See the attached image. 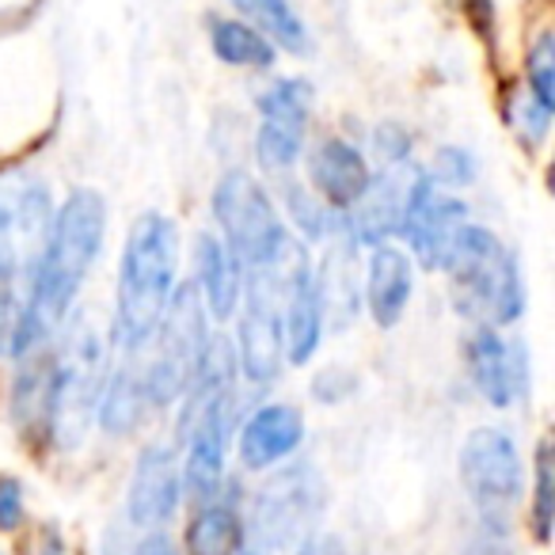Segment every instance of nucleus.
<instances>
[{
    "label": "nucleus",
    "instance_id": "c756f323",
    "mask_svg": "<svg viewBox=\"0 0 555 555\" xmlns=\"http://www.w3.org/2000/svg\"><path fill=\"white\" fill-rule=\"evenodd\" d=\"M547 122H552V111L540 107L537 100H529L521 111H517V130H521V141H529V145H540V141H544Z\"/></svg>",
    "mask_w": 555,
    "mask_h": 555
},
{
    "label": "nucleus",
    "instance_id": "1a4fd4ad",
    "mask_svg": "<svg viewBox=\"0 0 555 555\" xmlns=\"http://www.w3.org/2000/svg\"><path fill=\"white\" fill-rule=\"evenodd\" d=\"M54 354V438H77L103 392V343L88 320H77Z\"/></svg>",
    "mask_w": 555,
    "mask_h": 555
},
{
    "label": "nucleus",
    "instance_id": "393cba45",
    "mask_svg": "<svg viewBox=\"0 0 555 555\" xmlns=\"http://www.w3.org/2000/svg\"><path fill=\"white\" fill-rule=\"evenodd\" d=\"M312 107V88L305 80H278L270 92L259 95V115L270 122H289V126H309Z\"/></svg>",
    "mask_w": 555,
    "mask_h": 555
},
{
    "label": "nucleus",
    "instance_id": "6ab92c4d",
    "mask_svg": "<svg viewBox=\"0 0 555 555\" xmlns=\"http://www.w3.org/2000/svg\"><path fill=\"white\" fill-rule=\"evenodd\" d=\"M153 411V400H149L145 377H141V365H122L115 370L107 380H103L100 403H95V418L107 434L122 438V434H133L145 415Z\"/></svg>",
    "mask_w": 555,
    "mask_h": 555
},
{
    "label": "nucleus",
    "instance_id": "6e6552de",
    "mask_svg": "<svg viewBox=\"0 0 555 555\" xmlns=\"http://www.w3.org/2000/svg\"><path fill=\"white\" fill-rule=\"evenodd\" d=\"M461 483L487 521H502L525 494V464L506 430L479 426L464 438Z\"/></svg>",
    "mask_w": 555,
    "mask_h": 555
},
{
    "label": "nucleus",
    "instance_id": "9b49d317",
    "mask_svg": "<svg viewBox=\"0 0 555 555\" xmlns=\"http://www.w3.org/2000/svg\"><path fill=\"white\" fill-rule=\"evenodd\" d=\"M464 358H468V373L476 392L483 396L491 408L506 411L514 396L525 388V350L521 343H506L494 324H479L464 343Z\"/></svg>",
    "mask_w": 555,
    "mask_h": 555
},
{
    "label": "nucleus",
    "instance_id": "aec40b11",
    "mask_svg": "<svg viewBox=\"0 0 555 555\" xmlns=\"http://www.w3.org/2000/svg\"><path fill=\"white\" fill-rule=\"evenodd\" d=\"M186 555H240L244 547V521H240L236 502H202L186 525Z\"/></svg>",
    "mask_w": 555,
    "mask_h": 555
},
{
    "label": "nucleus",
    "instance_id": "f8f14e48",
    "mask_svg": "<svg viewBox=\"0 0 555 555\" xmlns=\"http://www.w3.org/2000/svg\"><path fill=\"white\" fill-rule=\"evenodd\" d=\"M183 499V476L171 446L141 449L130 479V517L141 529H160Z\"/></svg>",
    "mask_w": 555,
    "mask_h": 555
},
{
    "label": "nucleus",
    "instance_id": "20e7f679",
    "mask_svg": "<svg viewBox=\"0 0 555 555\" xmlns=\"http://www.w3.org/2000/svg\"><path fill=\"white\" fill-rule=\"evenodd\" d=\"M453 278V297L461 317L514 324L525 312V286L514 251L502 247V240L483 224L464 221L449 244L446 267Z\"/></svg>",
    "mask_w": 555,
    "mask_h": 555
},
{
    "label": "nucleus",
    "instance_id": "a878e982",
    "mask_svg": "<svg viewBox=\"0 0 555 555\" xmlns=\"http://www.w3.org/2000/svg\"><path fill=\"white\" fill-rule=\"evenodd\" d=\"M529 88L540 107L555 111V39L547 31L529 50Z\"/></svg>",
    "mask_w": 555,
    "mask_h": 555
},
{
    "label": "nucleus",
    "instance_id": "a211bd4d",
    "mask_svg": "<svg viewBox=\"0 0 555 555\" xmlns=\"http://www.w3.org/2000/svg\"><path fill=\"white\" fill-rule=\"evenodd\" d=\"M324 301H320V286L312 267L301 270L286 297V362L309 365L317 354L320 339H324Z\"/></svg>",
    "mask_w": 555,
    "mask_h": 555
},
{
    "label": "nucleus",
    "instance_id": "c85d7f7f",
    "mask_svg": "<svg viewBox=\"0 0 555 555\" xmlns=\"http://www.w3.org/2000/svg\"><path fill=\"white\" fill-rule=\"evenodd\" d=\"M24 521V483L16 476H0V532L20 529Z\"/></svg>",
    "mask_w": 555,
    "mask_h": 555
},
{
    "label": "nucleus",
    "instance_id": "423d86ee",
    "mask_svg": "<svg viewBox=\"0 0 555 555\" xmlns=\"http://www.w3.org/2000/svg\"><path fill=\"white\" fill-rule=\"evenodd\" d=\"M206 339H209L206 305H202V297H198V286L183 282V286H176V294H171L156 332L145 339L156 347L153 358L141 365V377H145L153 408H168L176 396H183V388L191 385L194 370H198Z\"/></svg>",
    "mask_w": 555,
    "mask_h": 555
},
{
    "label": "nucleus",
    "instance_id": "f03ea898",
    "mask_svg": "<svg viewBox=\"0 0 555 555\" xmlns=\"http://www.w3.org/2000/svg\"><path fill=\"white\" fill-rule=\"evenodd\" d=\"M179 270V229L164 214H141L130 224L118 267V343L126 350H141L156 332Z\"/></svg>",
    "mask_w": 555,
    "mask_h": 555
},
{
    "label": "nucleus",
    "instance_id": "f257e3e1",
    "mask_svg": "<svg viewBox=\"0 0 555 555\" xmlns=\"http://www.w3.org/2000/svg\"><path fill=\"white\" fill-rule=\"evenodd\" d=\"M103 232H107V206H103V194L88 191V186L73 191L62 202V209L50 217L47 244H42V255L35 262L24 312H20L16 343H12L16 358L42 347L50 332L65 320V312L73 309L80 282L88 278L103 247Z\"/></svg>",
    "mask_w": 555,
    "mask_h": 555
},
{
    "label": "nucleus",
    "instance_id": "7c9ffc66",
    "mask_svg": "<svg viewBox=\"0 0 555 555\" xmlns=\"http://www.w3.org/2000/svg\"><path fill=\"white\" fill-rule=\"evenodd\" d=\"M294 555H347V547H343V540L335 537V532H309V537L297 544Z\"/></svg>",
    "mask_w": 555,
    "mask_h": 555
},
{
    "label": "nucleus",
    "instance_id": "b1692460",
    "mask_svg": "<svg viewBox=\"0 0 555 555\" xmlns=\"http://www.w3.org/2000/svg\"><path fill=\"white\" fill-rule=\"evenodd\" d=\"M529 525L532 537L540 544L552 540V525H555V479H552V446L540 441L537 446V461H532V506H529Z\"/></svg>",
    "mask_w": 555,
    "mask_h": 555
},
{
    "label": "nucleus",
    "instance_id": "5701e85b",
    "mask_svg": "<svg viewBox=\"0 0 555 555\" xmlns=\"http://www.w3.org/2000/svg\"><path fill=\"white\" fill-rule=\"evenodd\" d=\"M301 149H305V126L262 118L259 133H255V156H259L262 171H289L301 160Z\"/></svg>",
    "mask_w": 555,
    "mask_h": 555
},
{
    "label": "nucleus",
    "instance_id": "7ed1b4c3",
    "mask_svg": "<svg viewBox=\"0 0 555 555\" xmlns=\"http://www.w3.org/2000/svg\"><path fill=\"white\" fill-rule=\"evenodd\" d=\"M309 259L294 240L274 255L270 262L251 270V282H244V312H240V335H236V370L251 385H274L282 377L286 362V297Z\"/></svg>",
    "mask_w": 555,
    "mask_h": 555
},
{
    "label": "nucleus",
    "instance_id": "412c9836",
    "mask_svg": "<svg viewBox=\"0 0 555 555\" xmlns=\"http://www.w3.org/2000/svg\"><path fill=\"white\" fill-rule=\"evenodd\" d=\"M255 27L270 35L282 50L289 54H309V31H305L301 16L289 9L286 0H232Z\"/></svg>",
    "mask_w": 555,
    "mask_h": 555
},
{
    "label": "nucleus",
    "instance_id": "bb28decb",
    "mask_svg": "<svg viewBox=\"0 0 555 555\" xmlns=\"http://www.w3.org/2000/svg\"><path fill=\"white\" fill-rule=\"evenodd\" d=\"M286 206H289V217L294 224L305 232L309 240H324L332 232V214L320 206L312 194H305L301 186H286Z\"/></svg>",
    "mask_w": 555,
    "mask_h": 555
},
{
    "label": "nucleus",
    "instance_id": "4468645a",
    "mask_svg": "<svg viewBox=\"0 0 555 555\" xmlns=\"http://www.w3.org/2000/svg\"><path fill=\"white\" fill-rule=\"evenodd\" d=\"M20 373L12 385V418L31 446L54 438V354L47 343L20 354Z\"/></svg>",
    "mask_w": 555,
    "mask_h": 555
},
{
    "label": "nucleus",
    "instance_id": "dca6fc26",
    "mask_svg": "<svg viewBox=\"0 0 555 555\" xmlns=\"http://www.w3.org/2000/svg\"><path fill=\"white\" fill-rule=\"evenodd\" d=\"M194 262H198V282L194 286H198V297L206 305V317L229 320L240 309V294H244V262L214 232H198Z\"/></svg>",
    "mask_w": 555,
    "mask_h": 555
},
{
    "label": "nucleus",
    "instance_id": "f3484780",
    "mask_svg": "<svg viewBox=\"0 0 555 555\" xmlns=\"http://www.w3.org/2000/svg\"><path fill=\"white\" fill-rule=\"evenodd\" d=\"M411 301V255L403 247L373 244L370 267H365V305L380 327H396Z\"/></svg>",
    "mask_w": 555,
    "mask_h": 555
},
{
    "label": "nucleus",
    "instance_id": "9d476101",
    "mask_svg": "<svg viewBox=\"0 0 555 555\" xmlns=\"http://www.w3.org/2000/svg\"><path fill=\"white\" fill-rule=\"evenodd\" d=\"M468 221V206L453 194L438 191L430 176H415L408 183V198H403L400 229L411 251L418 259V267L441 270L446 267L449 244H453L456 229Z\"/></svg>",
    "mask_w": 555,
    "mask_h": 555
},
{
    "label": "nucleus",
    "instance_id": "2f4dec72",
    "mask_svg": "<svg viewBox=\"0 0 555 555\" xmlns=\"http://www.w3.org/2000/svg\"><path fill=\"white\" fill-rule=\"evenodd\" d=\"M133 555H179V547L171 544V537L164 529H149V537L133 547Z\"/></svg>",
    "mask_w": 555,
    "mask_h": 555
},
{
    "label": "nucleus",
    "instance_id": "cd10ccee",
    "mask_svg": "<svg viewBox=\"0 0 555 555\" xmlns=\"http://www.w3.org/2000/svg\"><path fill=\"white\" fill-rule=\"evenodd\" d=\"M430 179L434 183H446V186H464L476 179V160H472L464 149H441L438 156H434V168H430Z\"/></svg>",
    "mask_w": 555,
    "mask_h": 555
},
{
    "label": "nucleus",
    "instance_id": "473e14b6",
    "mask_svg": "<svg viewBox=\"0 0 555 555\" xmlns=\"http://www.w3.org/2000/svg\"><path fill=\"white\" fill-rule=\"evenodd\" d=\"M377 141L385 145V153L392 156V160H403V156H408V138H403L396 126H385V130L377 133Z\"/></svg>",
    "mask_w": 555,
    "mask_h": 555
},
{
    "label": "nucleus",
    "instance_id": "ddd939ff",
    "mask_svg": "<svg viewBox=\"0 0 555 555\" xmlns=\"http://www.w3.org/2000/svg\"><path fill=\"white\" fill-rule=\"evenodd\" d=\"M305 441V415L294 403H262L244 426H240L236 453L247 472H267L294 456Z\"/></svg>",
    "mask_w": 555,
    "mask_h": 555
},
{
    "label": "nucleus",
    "instance_id": "39448f33",
    "mask_svg": "<svg viewBox=\"0 0 555 555\" xmlns=\"http://www.w3.org/2000/svg\"><path fill=\"white\" fill-rule=\"evenodd\" d=\"M324 509V483H320L312 464H294L270 476L255 491L251 517L244 525V547L247 555H278L294 547L312 532V521Z\"/></svg>",
    "mask_w": 555,
    "mask_h": 555
},
{
    "label": "nucleus",
    "instance_id": "0eeeda50",
    "mask_svg": "<svg viewBox=\"0 0 555 555\" xmlns=\"http://www.w3.org/2000/svg\"><path fill=\"white\" fill-rule=\"evenodd\" d=\"M214 217L221 224V240L247 270L270 262L289 240L278 206L262 191L259 179H251L247 171L221 176V183L214 186Z\"/></svg>",
    "mask_w": 555,
    "mask_h": 555
},
{
    "label": "nucleus",
    "instance_id": "4be33fe9",
    "mask_svg": "<svg viewBox=\"0 0 555 555\" xmlns=\"http://www.w3.org/2000/svg\"><path fill=\"white\" fill-rule=\"evenodd\" d=\"M209 39H214V54L229 65H244V69H270L274 65V47L247 24L217 20Z\"/></svg>",
    "mask_w": 555,
    "mask_h": 555
},
{
    "label": "nucleus",
    "instance_id": "2eb2a0df",
    "mask_svg": "<svg viewBox=\"0 0 555 555\" xmlns=\"http://www.w3.org/2000/svg\"><path fill=\"white\" fill-rule=\"evenodd\" d=\"M309 179L327 206L347 214V209L370 191L373 171H370V164H365V156L358 153L350 141L332 138V141H324V145H317V153L309 156Z\"/></svg>",
    "mask_w": 555,
    "mask_h": 555
}]
</instances>
